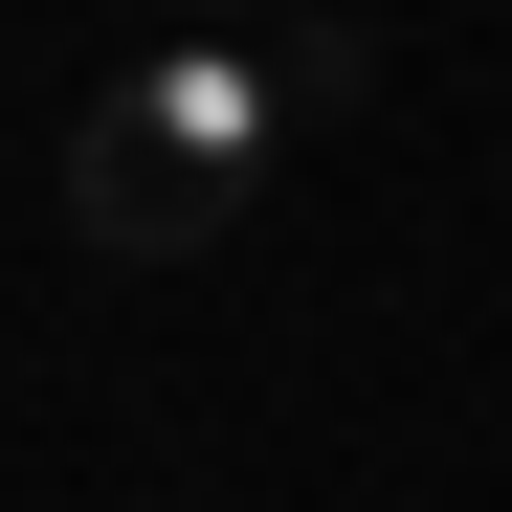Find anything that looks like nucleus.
I'll return each instance as SVG.
<instances>
[{
  "mask_svg": "<svg viewBox=\"0 0 512 512\" xmlns=\"http://www.w3.org/2000/svg\"><path fill=\"white\" fill-rule=\"evenodd\" d=\"M334 90H357V0H312L290 45L179 0V23H156L90 112H67V223H90L112 268H179V245H223V223H245V179H268L290 112H334Z\"/></svg>",
  "mask_w": 512,
  "mask_h": 512,
  "instance_id": "1",
  "label": "nucleus"
},
{
  "mask_svg": "<svg viewBox=\"0 0 512 512\" xmlns=\"http://www.w3.org/2000/svg\"><path fill=\"white\" fill-rule=\"evenodd\" d=\"M201 23H268V0H201Z\"/></svg>",
  "mask_w": 512,
  "mask_h": 512,
  "instance_id": "2",
  "label": "nucleus"
}]
</instances>
